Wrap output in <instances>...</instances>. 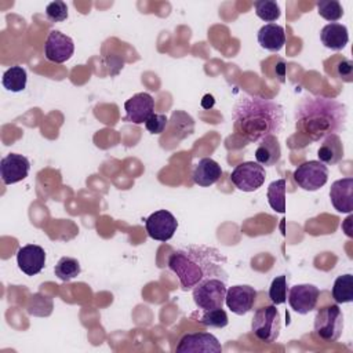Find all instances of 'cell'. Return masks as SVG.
Here are the masks:
<instances>
[{
	"instance_id": "6da1fadb",
	"label": "cell",
	"mask_w": 353,
	"mask_h": 353,
	"mask_svg": "<svg viewBox=\"0 0 353 353\" xmlns=\"http://www.w3.org/2000/svg\"><path fill=\"white\" fill-rule=\"evenodd\" d=\"M233 130L247 142H259L268 135H276L284 124L283 106L269 98L241 94L232 109Z\"/></svg>"
},
{
	"instance_id": "7a4b0ae2",
	"label": "cell",
	"mask_w": 353,
	"mask_h": 353,
	"mask_svg": "<svg viewBox=\"0 0 353 353\" xmlns=\"http://www.w3.org/2000/svg\"><path fill=\"white\" fill-rule=\"evenodd\" d=\"M347 110L343 103L323 95L305 97L295 110V128L310 141H320L345 128Z\"/></svg>"
},
{
	"instance_id": "3957f363",
	"label": "cell",
	"mask_w": 353,
	"mask_h": 353,
	"mask_svg": "<svg viewBox=\"0 0 353 353\" xmlns=\"http://www.w3.org/2000/svg\"><path fill=\"white\" fill-rule=\"evenodd\" d=\"M226 256L214 247L190 244L174 251L168 258V268L176 274L182 290H193L210 277L228 280Z\"/></svg>"
},
{
	"instance_id": "277c9868",
	"label": "cell",
	"mask_w": 353,
	"mask_h": 353,
	"mask_svg": "<svg viewBox=\"0 0 353 353\" xmlns=\"http://www.w3.org/2000/svg\"><path fill=\"white\" fill-rule=\"evenodd\" d=\"M226 281L228 280L222 277H210L200 281L192 290L194 305L200 310L222 307L225 303V296L228 290Z\"/></svg>"
},
{
	"instance_id": "5b68a950",
	"label": "cell",
	"mask_w": 353,
	"mask_h": 353,
	"mask_svg": "<svg viewBox=\"0 0 353 353\" xmlns=\"http://www.w3.org/2000/svg\"><path fill=\"white\" fill-rule=\"evenodd\" d=\"M281 330V317L276 305L262 306L255 310L251 331L263 343H273L277 341Z\"/></svg>"
},
{
	"instance_id": "8992f818",
	"label": "cell",
	"mask_w": 353,
	"mask_h": 353,
	"mask_svg": "<svg viewBox=\"0 0 353 353\" xmlns=\"http://www.w3.org/2000/svg\"><path fill=\"white\" fill-rule=\"evenodd\" d=\"M314 334L324 342H335L343 331V314L338 305L320 309L314 317Z\"/></svg>"
},
{
	"instance_id": "52a82bcc",
	"label": "cell",
	"mask_w": 353,
	"mask_h": 353,
	"mask_svg": "<svg viewBox=\"0 0 353 353\" xmlns=\"http://www.w3.org/2000/svg\"><path fill=\"white\" fill-rule=\"evenodd\" d=\"M295 183L307 192H314L323 188L328 181V168L319 160H309L299 164L294 174Z\"/></svg>"
},
{
	"instance_id": "ba28073f",
	"label": "cell",
	"mask_w": 353,
	"mask_h": 353,
	"mask_svg": "<svg viewBox=\"0 0 353 353\" xmlns=\"http://www.w3.org/2000/svg\"><path fill=\"white\" fill-rule=\"evenodd\" d=\"M266 178L265 167L256 161H243L230 174L232 183L243 192H255Z\"/></svg>"
},
{
	"instance_id": "9c48e42d",
	"label": "cell",
	"mask_w": 353,
	"mask_h": 353,
	"mask_svg": "<svg viewBox=\"0 0 353 353\" xmlns=\"http://www.w3.org/2000/svg\"><path fill=\"white\" fill-rule=\"evenodd\" d=\"M178 221L167 210L152 212L145 221V229L150 239L157 241H168L176 232Z\"/></svg>"
},
{
	"instance_id": "30bf717a",
	"label": "cell",
	"mask_w": 353,
	"mask_h": 353,
	"mask_svg": "<svg viewBox=\"0 0 353 353\" xmlns=\"http://www.w3.org/2000/svg\"><path fill=\"white\" fill-rule=\"evenodd\" d=\"M175 350L178 353H221L222 346L216 336H214L210 332H188L181 336Z\"/></svg>"
},
{
	"instance_id": "8fae6325",
	"label": "cell",
	"mask_w": 353,
	"mask_h": 353,
	"mask_svg": "<svg viewBox=\"0 0 353 353\" xmlns=\"http://www.w3.org/2000/svg\"><path fill=\"white\" fill-rule=\"evenodd\" d=\"M74 52L73 40L59 30H51L44 43V55L50 62L63 63L72 58Z\"/></svg>"
},
{
	"instance_id": "7c38bea8",
	"label": "cell",
	"mask_w": 353,
	"mask_h": 353,
	"mask_svg": "<svg viewBox=\"0 0 353 353\" xmlns=\"http://www.w3.org/2000/svg\"><path fill=\"white\" fill-rule=\"evenodd\" d=\"M320 291L313 284H295L290 288L287 299L291 309L298 314L310 313L319 301Z\"/></svg>"
},
{
	"instance_id": "4fadbf2b",
	"label": "cell",
	"mask_w": 353,
	"mask_h": 353,
	"mask_svg": "<svg viewBox=\"0 0 353 353\" xmlns=\"http://www.w3.org/2000/svg\"><path fill=\"white\" fill-rule=\"evenodd\" d=\"M256 290L248 284L232 285L226 290L225 303L237 316L247 314L255 305Z\"/></svg>"
},
{
	"instance_id": "5bb4252c",
	"label": "cell",
	"mask_w": 353,
	"mask_h": 353,
	"mask_svg": "<svg viewBox=\"0 0 353 353\" xmlns=\"http://www.w3.org/2000/svg\"><path fill=\"white\" fill-rule=\"evenodd\" d=\"M124 121L142 124L154 113V99L148 92H138L124 103Z\"/></svg>"
},
{
	"instance_id": "9a60e30c",
	"label": "cell",
	"mask_w": 353,
	"mask_h": 353,
	"mask_svg": "<svg viewBox=\"0 0 353 353\" xmlns=\"http://www.w3.org/2000/svg\"><path fill=\"white\" fill-rule=\"evenodd\" d=\"M29 170V160L18 153H8L0 161V176L4 185H12L25 179Z\"/></svg>"
},
{
	"instance_id": "2e32d148",
	"label": "cell",
	"mask_w": 353,
	"mask_h": 353,
	"mask_svg": "<svg viewBox=\"0 0 353 353\" xmlns=\"http://www.w3.org/2000/svg\"><path fill=\"white\" fill-rule=\"evenodd\" d=\"M18 268L28 276L40 273L46 265L44 248L37 244H26L17 252Z\"/></svg>"
},
{
	"instance_id": "e0dca14e",
	"label": "cell",
	"mask_w": 353,
	"mask_h": 353,
	"mask_svg": "<svg viewBox=\"0 0 353 353\" xmlns=\"http://www.w3.org/2000/svg\"><path fill=\"white\" fill-rule=\"evenodd\" d=\"M330 199L338 212L350 214L353 211V178L346 176L332 182L330 188Z\"/></svg>"
},
{
	"instance_id": "ac0fdd59",
	"label": "cell",
	"mask_w": 353,
	"mask_h": 353,
	"mask_svg": "<svg viewBox=\"0 0 353 353\" xmlns=\"http://www.w3.org/2000/svg\"><path fill=\"white\" fill-rule=\"evenodd\" d=\"M193 181L199 186L207 188L216 183L222 176L221 165L211 157H203L193 168Z\"/></svg>"
},
{
	"instance_id": "d6986e66",
	"label": "cell",
	"mask_w": 353,
	"mask_h": 353,
	"mask_svg": "<svg viewBox=\"0 0 353 353\" xmlns=\"http://www.w3.org/2000/svg\"><path fill=\"white\" fill-rule=\"evenodd\" d=\"M256 39L262 48L277 52L285 44V32L284 28L277 23H266L259 29Z\"/></svg>"
},
{
	"instance_id": "ffe728a7",
	"label": "cell",
	"mask_w": 353,
	"mask_h": 353,
	"mask_svg": "<svg viewBox=\"0 0 353 353\" xmlns=\"http://www.w3.org/2000/svg\"><path fill=\"white\" fill-rule=\"evenodd\" d=\"M320 39L324 47L332 51H341L349 41L347 28L338 22L327 23L320 32Z\"/></svg>"
},
{
	"instance_id": "44dd1931",
	"label": "cell",
	"mask_w": 353,
	"mask_h": 353,
	"mask_svg": "<svg viewBox=\"0 0 353 353\" xmlns=\"http://www.w3.org/2000/svg\"><path fill=\"white\" fill-rule=\"evenodd\" d=\"M281 148L276 135H268L259 141V145L255 150L256 163L265 167H272L280 161Z\"/></svg>"
},
{
	"instance_id": "7402d4cb",
	"label": "cell",
	"mask_w": 353,
	"mask_h": 353,
	"mask_svg": "<svg viewBox=\"0 0 353 353\" xmlns=\"http://www.w3.org/2000/svg\"><path fill=\"white\" fill-rule=\"evenodd\" d=\"M343 143L338 134L325 137L317 150L319 161L324 163L325 165H334L339 163L343 159Z\"/></svg>"
},
{
	"instance_id": "603a6c76",
	"label": "cell",
	"mask_w": 353,
	"mask_h": 353,
	"mask_svg": "<svg viewBox=\"0 0 353 353\" xmlns=\"http://www.w3.org/2000/svg\"><path fill=\"white\" fill-rule=\"evenodd\" d=\"M28 83V73L25 68L19 65H14L8 68L1 77V84L7 91L11 92H21L26 88Z\"/></svg>"
},
{
	"instance_id": "cb8c5ba5",
	"label": "cell",
	"mask_w": 353,
	"mask_h": 353,
	"mask_svg": "<svg viewBox=\"0 0 353 353\" xmlns=\"http://www.w3.org/2000/svg\"><path fill=\"white\" fill-rule=\"evenodd\" d=\"M332 298L336 303H349L353 301V276L350 273L341 274L332 285Z\"/></svg>"
},
{
	"instance_id": "d4e9b609",
	"label": "cell",
	"mask_w": 353,
	"mask_h": 353,
	"mask_svg": "<svg viewBox=\"0 0 353 353\" xmlns=\"http://www.w3.org/2000/svg\"><path fill=\"white\" fill-rule=\"evenodd\" d=\"M268 203L276 212L285 211V179H276L268 186Z\"/></svg>"
},
{
	"instance_id": "484cf974",
	"label": "cell",
	"mask_w": 353,
	"mask_h": 353,
	"mask_svg": "<svg viewBox=\"0 0 353 353\" xmlns=\"http://www.w3.org/2000/svg\"><path fill=\"white\" fill-rule=\"evenodd\" d=\"M80 272H81V268H80L79 261L72 256L59 258V261L57 262V265L54 268L55 276L62 281L73 280L74 277H77L80 274Z\"/></svg>"
},
{
	"instance_id": "4316f807",
	"label": "cell",
	"mask_w": 353,
	"mask_h": 353,
	"mask_svg": "<svg viewBox=\"0 0 353 353\" xmlns=\"http://www.w3.org/2000/svg\"><path fill=\"white\" fill-rule=\"evenodd\" d=\"M197 323L204 327L223 328L228 325L229 319H228L226 312L222 307H216V309L203 310L201 314L197 317Z\"/></svg>"
},
{
	"instance_id": "83f0119b",
	"label": "cell",
	"mask_w": 353,
	"mask_h": 353,
	"mask_svg": "<svg viewBox=\"0 0 353 353\" xmlns=\"http://www.w3.org/2000/svg\"><path fill=\"white\" fill-rule=\"evenodd\" d=\"M254 8L256 17L269 23H273L281 15L280 6L274 0H258L254 3Z\"/></svg>"
},
{
	"instance_id": "f1b7e54d",
	"label": "cell",
	"mask_w": 353,
	"mask_h": 353,
	"mask_svg": "<svg viewBox=\"0 0 353 353\" xmlns=\"http://www.w3.org/2000/svg\"><path fill=\"white\" fill-rule=\"evenodd\" d=\"M287 291H288L287 276L280 274V276L274 277L270 283L269 299L272 301L273 305H281L287 301Z\"/></svg>"
},
{
	"instance_id": "f546056e",
	"label": "cell",
	"mask_w": 353,
	"mask_h": 353,
	"mask_svg": "<svg viewBox=\"0 0 353 353\" xmlns=\"http://www.w3.org/2000/svg\"><path fill=\"white\" fill-rule=\"evenodd\" d=\"M317 12L320 17L330 22H335L342 18L343 8L336 0H321L317 3Z\"/></svg>"
},
{
	"instance_id": "4dcf8cb0",
	"label": "cell",
	"mask_w": 353,
	"mask_h": 353,
	"mask_svg": "<svg viewBox=\"0 0 353 353\" xmlns=\"http://www.w3.org/2000/svg\"><path fill=\"white\" fill-rule=\"evenodd\" d=\"M46 17L51 22H62L68 18V6L63 1H52L46 7Z\"/></svg>"
},
{
	"instance_id": "1f68e13d",
	"label": "cell",
	"mask_w": 353,
	"mask_h": 353,
	"mask_svg": "<svg viewBox=\"0 0 353 353\" xmlns=\"http://www.w3.org/2000/svg\"><path fill=\"white\" fill-rule=\"evenodd\" d=\"M168 119L165 114H160V113H153L146 121H145V127L150 134H161L165 127H167Z\"/></svg>"
},
{
	"instance_id": "d6a6232c",
	"label": "cell",
	"mask_w": 353,
	"mask_h": 353,
	"mask_svg": "<svg viewBox=\"0 0 353 353\" xmlns=\"http://www.w3.org/2000/svg\"><path fill=\"white\" fill-rule=\"evenodd\" d=\"M336 74L345 81H352L353 76V62L349 59H342L336 63Z\"/></svg>"
},
{
	"instance_id": "836d02e7",
	"label": "cell",
	"mask_w": 353,
	"mask_h": 353,
	"mask_svg": "<svg viewBox=\"0 0 353 353\" xmlns=\"http://www.w3.org/2000/svg\"><path fill=\"white\" fill-rule=\"evenodd\" d=\"M350 222H352V216H349V218H346V219H345V223H346V225H349ZM342 228L345 229V232H346V234H347L349 237H352V236H353V234H352V229H350V226H349V228H346L345 225H342Z\"/></svg>"
}]
</instances>
